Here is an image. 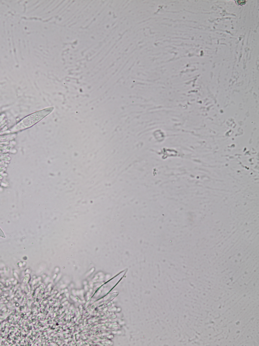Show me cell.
<instances>
[{
  "label": "cell",
  "instance_id": "6da1fadb",
  "mask_svg": "<svg viewBox=\"0 0 259 346\" xmlns=\"http://www.w3.org/2000/svg\"><path fill=\"white\" fill-rule=\"evenodd\" d=\"M53 109V108H48L27 117L16 124L12 129V130H19L29 127L49 114Z\"/></svg>",
  "mask_w": 259,
  "mask_h": 346
}]
</instances>
